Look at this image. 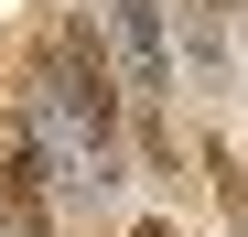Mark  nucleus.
<instances>
[{"label": "nucleus", "mask_w": 248, "mask_h": 237, "mask_svg": "<svg viewBox=\"0 0 248 237\" xmlns=\"http://www.w3.org/2000/svg\"><path fill=\"white\" fill-rule=\"evenodd\" d=\"M0 237H54V194H44V140L22 130H0Z\"/></svg>", "instance_id": "nucleus-1"}, {"label": "nucleus", "mask_w": 248, "mask_h": 237, "mask_svg": "<svg viewBox=\"0 0 248 237\" xmlns=\"http://www.w3.org/2000/svg\"><path fill=\"white\" fill-rule=\"evenodd\" d=\"M97 11H108V44H119V75H130V97H140V108H162V97H173L162 11H151V0H97Z\"/></svg>", "instance_id": "nucleus-2"}, {"label": "nucleus", "mask_w": 248, "mask_h": 237, "mask_svg": "<svg viewBox=\"0 0 248 237\" xmlns=\"http://www.w3.org/2000/svg\"><path fill=\"white\" fill-rule=\"evenodd\" d=\"M130 237H173V226H162V216H140V226H130Z\"/></svg>", "instance_id": "nucleus-4"}, {"label": "nucleus", "mask_w": 248, "mask_h": 237, "mask_svg": "<svg viewBox=\"0 0 248 237\" xmlns=\"http://www.w3.org/2000/svg\"><path fill=\"white\" fill-rule=\"evenodd\" d=\"M205 173H216V205H227V226L248 237V173H237V151L216 140V151H205Z\"/></svg>", "instance_id": "nucleus-3"}]
</instances>
